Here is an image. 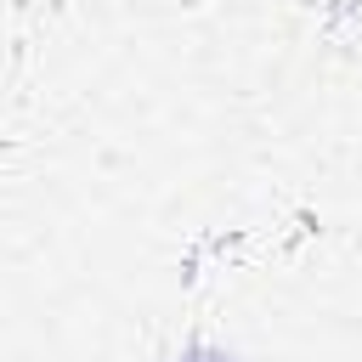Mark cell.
<instances>
[{
	"instance_id": "1",
	"label": "cell",
	"mask_w": 362,
	"mask_h": 362,
	"mask_svg": "<svg viewBox=\"0 0 362 362\" xmlns=\"http://www.w3.org/2000/svg\"><path fill=\"white\" fill-rule=\"evenodd\" d=\"M181 362H238V356H226V351H204V345H198V351H187Z\"/></svg>"
}]
</instances>
